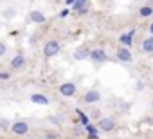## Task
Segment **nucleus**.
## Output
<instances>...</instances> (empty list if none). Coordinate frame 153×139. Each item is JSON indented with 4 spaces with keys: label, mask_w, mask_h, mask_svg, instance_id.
I'll use <instances>...</instances> for the list:
<instances>
[{
    "label": "nucleus",
    "mask_w": 153,
    "mask_h": 139,
    "mask_svg": "<svg viewBox=\"0 0 153 139\" xmlns=\"http://www.w3.org/2000/svg\"><path fill=\"white\" fill-rule=\"evenodd\" d=\"M90 60H92L96 65H101V63H105V61L108 60V54H106V51L101 49V47H97V49H90Z\"/></svg>",
    "instance_id": "nucleus-1"
},
{
    "label": "nucleus",
    "mask_w": 153,
    "mask_h": 139,
    "mask_svg": "<svg viewBox=\"0 0 153 139\" xmlns=\"http://www.w3.org/2000/svg\"><path fill=\"white\" fill-rule=\"evenodd\" d=\"M59 43L56 42V40H49L45 45H43V56L45 58H52V56H56L58 52H59Z\"/></svg>",
    "instance_id": "nucleus-2"
},
{
    "label": "nucleus",
    "mask_w": 153,
    "mask_h": 139,
    "mask_svg": "<svg viewBox=\"0 0 153 139\" xmlns=\"http://www.w3.org/2000/svg\"><path fill=\"white\" fill-rule=\"evenodd\" d=\"M115 119L114 117H99V121H97V128L101 130V132H112V130H115Z\"/></svg>",
    "instance_id": "nucleus-3"
},
{
    "label": "nucleus",
    "mask_w": 153,
    "mask_h": 139,
    "mask_svg": "<svg viewBox=\"0 0 153 139\" xmlns=\"http://www.w3.org/2000/svg\"><path fill=\"white\" fill-rule=\"evenodd\" d=\"M58 90H59V94H61L63 98H70V96L76 94V90H78V89H76V83H72V81H65V83L59 85Z\"/></svg>",
    "instance_id": "nucleus-4"
},
{
    "label": "nucleus",
    "mask_w": 153,
    "mask_h": 139,
    "mask_svg": "<svg viewBox=\"0 0 153 139\" xmlns=\"http://www.w3.org/2000/svg\"><path fill=\"white\" fill-rule=\"evenodd\" d=\"M115 58H117L119 61H123V63H130V61L133 60V54H131V51H130L128 47H119V49L115 51Z\"/></svg>",
    "instance_id": "nucleus-5"
},
{
    "label": "nucleus",
    "mask_w": 153,
    "mask_h": 139,
    "mask_svg": "<svg viewBox=\"0 0 153 139\" xmlns=\"http://www.w3.org/2000/svg\"><path fill=\"white\" fill-rule=\"evenodd\" d=\"M11 132L13 134H16V135H25L27 132H29V123H25V121H15V123H11Z\"/></svg>",
    "instance_id": "nucleus-6"
},
{
    "label": "nucleus",
    "mask_w": 153,
    "mask_h": 139,
    "mask_svg": "<svg viewBox=\"0 0 153 139\" xmlns=\"http://www.w3.org/2000/svg\"><path fill=\"white\" fill-rule=\"evenodd\" d=\"M133 34H135V29H131V31H128V33H123V34L119 36L121 45H123V47L131 49V45H133Z\"/></svg>",
    "instance_id": "nucleus-7"
},
{
    "label": "nucleus",
    "mask_w": 153,
    "mask_h": 139,
    "mask_svg": "<svg viewBox=\"0 0 153 139\" xmlns=\"http://www.w3.org/2000/svg\"><path fill=\"white\" fill-rule=\"evenodd\" d=\"M83 99H85V103H97V101L101 99V92L96 90V89H92V90H88V92L83 96Z\"/></svg>",
    "instance_id": "nucleus-8"
},
{
    "label": "nucleus",
    "mask_w": 153,
    "mask_h": 139,
    "mask_svg": "<svg viewBox=\"0 0 153 139\" xmlns=\"http://www.w3.org/2000/svg\"><path fill=\"white\" fill-rule=\"evenodd\" d=\"M74 60H78V61H83L87 58H90V49L88 47H79L78 51H74Z\"/></svg>",
    "instance_id": "nucleus-9"
},
{
    "label": "nucleus",
    "mask_w": 153,
    "mask_h": 139,
    "mask_svg": "<svg viewBox=\"0 0 153 139\" xmlns=\"http://www.w3.org/2000/svg\"><path fill=\"white\" fill-rule=\"evenodd\" d=\"M24 65H25V56L20 52V54H16L13 60H11V67L13 69H16V71H18V69H24Z\"/></svg>",
    "instance_id": "nucleus-10"
},
{
    "label": "nucleus",
    "mask_w": 153,
    "mask_h": 139,
    "mask_svg": "<svg viewBox=\"0 0 153 139\" xmlns=\"http://www.w3.org/2000/svg\"><path fill=\"white\" fill-rule=\"evenodd\" d=\"M29 20H31L33 24H43V22H45V15L40 13V11H31V13H29Z\"/></svg>",
    "instance_id": "nucleus-11"
},
{
    "label": "nucleus",
    "mask_w": 153,
    "mask_h": 139,
    "mask_svg": "<svg viewBox=\"0 0 153 139\" xmlns=\"http://www.w3.org/2000/svg\"><path fill=\"white\" fill-rule=\"evenodd\" d=\"M140 49H142V52H153V36H148V38H144L142 40V43H140Z\"/></svg>",
    "instance_id": "nucleus-12"
},
{
    "label": "nucleus",
    "mask_w": 153,
    "mask_h": 139,
    "mask_svg": "<svg viewBox=\"0 0 153 139\" xmlns=\"http://www.w3.org/2000/svg\"><path fill=\"white\" fill-rule=\"evenodd\" d=\"M31 101L34 105H47L49 103L47 96H43V94H31Z\"/></svg>",
    "instance_id": "nucleus-13"
},
{
    "label": "nucleus",
    "mask_w": 153,
    "mask_h": 139,
    "mask_svg": "<svg viewBox=\"0 0 153 139\" xmlns=\"http://www.w3.org/2000/svg\"><path fill=\"white\" fill-rule=\"evenodd\" d=\"M76 114H78V116H79V123H81L83 126H87V125H90V117H88V116H87V114H85L83 110H79V108H78V110H76Z\"/></svg>",
    "instance_id": "nucleus-14"
},
{
    "label": "nucleus",
    "mask_w": 153,
    "mask_h": 139,
    "mask_svg": "<svg viewBox=\"0 0 153 139\" xmlns=\"http://www.w3.org/2000/svg\"><path fill=\"white\" fill-rule=\"evenodd\" d=\"M72 11H78V13H87L85 9V2H81V0H76V4H72Z\"/></svg>",
    "instance_id": "nucleus-15"
},
{
    "label": "nucleus",
    "mask_w": 153,
    "mask_h": 139,
    "mask_svg": "<svg viewBox=\"0 0 153 139\" xmlns=\"http://www.w3.org/2000/svg\"><path fill=\"white\" fill-rule=\"evenodd\" d=\"M140 16H144V18H148V16H151L153 15V7L151 6H144V7H140Z\"/></svg>",
    "instance_id": "nucleus-16"
},
{
    "label": "nucleus",
    "mask_w": 153,
    "mask_h": 139,
    "mask_svg": "<svg viewBox=\"0 0 153 139\" xmlns=\"http://www.w3.org/2000/svg\"><path fill=\"white\" fill-rule=\"evenodd\" d=\"M43 139H59L58 132H43Z\"/></svg>",
    "instance_id": "nucleus-17"
},
{
    "label": "nucleus",
    "mask_w": 153,
    "mask_h": 139,
    "mask_svg": "<svg viewBox=\"0 0 153 139\" xmlns=\"http://www.w3.org/2000/svg\"><path fill=\"white\" fill-rule=\"evenodd\" d=\"M85 132H88V134H97V128H96L94 125H87V126H85Z\"/></svg>",
    "instance_id": "nucleus-18"
},
{
    "label": "nucleus",
    "mask_w": 153,
    "mask_h": 139,
    "mask_svg": "<svg viewBox=\"0 0 153 139\" xmlns=\"http://www.w3.org/2000/svg\"><path fill=\"white\" fill-rule=\"evenodd\" d=\"M11 125H9V121L7 119H2V121H0V128H2V130H6V128H9Z\"/></svg>",
    "instance_id": "nucleus-19"
},
{
    "label": "nucleus",
    "mask_w": 153,
    "mask_h": 139,
    "mask_svg": "<svg viewBox=\"0 0 153 139\" xmlns=\"http://www.w3.org/2000/svg\"><path fill=\"white\" fill-rule=\"evenodd\" d=\"M7 52V47H6V43H2V42H0V56H4Z\"/></svg>",
    "instance_id": "nucleus-20"
},
{
    "label": "nucleus",
    "mask_w": 153,
    "mask_h": 139,
    "mask_svg": "<svg viewBox=\"0 0 153 139\" xmlns=\"http://www.w3.org/2000/svg\"><path fill=\"white\" fill-rule=\"evenodd\" d=\"M4 15H6V16L9 18V16H13V15H16V11H15V9H6V13H4Z\"/></svg>",
    "instance_id": "nucleus-21"
},
{
    "label": "nucleus",
    "mask_w": 153,
    "mask_h": 139,
    "mask_svg": "<svg viewBox=\"0 0 153 139\" xmlns=\"http://www.w3.org/2000/svg\"><path fill=\"white\" fill-rule=\"evenodd\" d=\"M9 72H0V80H9Z\"/></svg>",
    "instance_id": "nucleus-22"
},
{
    "label": "nucleus",
    "mask_w": 153,
    "mask_h": 139,
    "mask_svg": "<svg viewBox=\"0 0 153 139\" xmlns=\"http://www.w3.org/2000/svg\"><path fill=\"white\" fill-rule=\"evenodd\" d=\"M87 139H99V137H97V134H88Z\"/></svg>",
    "instance_id": "nucleus-23"
},
{
    "label": "nucleus",
    "mask_w": 153,
    "mask_h": 139,
    "mask_svg": "<svg viewBox=\"0 0 153 139\" xmlns=\"http://www.w3.org/2000/svg\"><path fill=\"white\" fill-rule=\"evenodd\" d=\"M90 116H92V117H99V112H97V110H92V114H90Z\"/></svg>",
    "instance_id": "nucleus-24"
},
{
    "label": "nucleus",
    "mask_w": 153,
    "mask_h": 139,
    "mask_svg": "<svg viewBox=\"0 0 153 139\" xmlns=\"http://www.w3.org/2000/svg\"><path fill=\"white\" fill-rule=\"evenodd\" d=\"M149 34H151V36H153V22H151V24H149Z\"/></svg>",
    "instance_id": "nucleus-25"
},
{
    "label": "nucleus",
    "mask_w": 153,
    "mask_h": 139,
    "mask_svg": "<svg viewBox=\"0 0 153 139\" xmlns=\"http://www.w3.org/2000/svg\"><path fill=\"white\" fill-rule=\"evenodd\" d=\"M72 4H76V0H67V6H72Z\"/></svg>",
    "instance_id": "nucleus-26"
},
{
    "label": "nucleus",
    "mask_w": 153,
    "mask_h": 139,
    "mask_svg": "<svg viewBox=\"0 0 153 139\" xmlns=\"http://www.w3.org/2000/svg\"><path fill=\"white\" fill-rule=\"evenodd\" d=\"M151 108H153V101H151Z\"/></svg>",
    "instance_id": "nucleus-27"
},
{
    "label": "nucleus",
    "mask_w": 153,
    "mask_h": 139,
    "mask_svg": "<svg viewBox=\"0 0 153 139\" xmlns=\"http://www.w3.org/2000/svg\"><path fill=\"white\" fill-rule=\"evenodd\" d=\"M81 2H85V0H81Z\"/></svg>",
    "instance_id": "nucleus-28"
}]
</instances>
